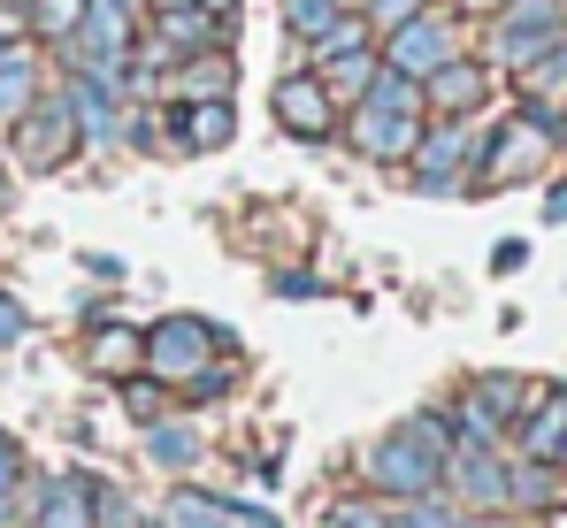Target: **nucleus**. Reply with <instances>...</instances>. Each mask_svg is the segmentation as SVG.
Listing matches in <instances>:
<instances>
[{"instance_id": "9b49d317", "label": "nucleus", "mask_w": 567, "mask_h": 528, "mask_svg": "<svg viewBox=\"0 0 567 528\" xmlns=\"http://www.w3.org/2000/svg\"><path fill=\"white\" fill-rule=\"evenodd\" d=\"M445 475H453V490L468 498V506H506V459H498V444H453V459H445Z\"/></svg>"}, {"instance_id": "a19ab883", "label": "nucleus", "mask_w": 567, "mask_h": 528, "mask_svg": "<svg viewBox=\"0 0 567 528\" xmlns=\"http://www.w3.org/2000/svg\"><path fill=\"white\" fill-rule=\"evenodd\" d=\"M553 459H560V467H567V444H560V452H553Z\"/></svg>"}, {"instance_id": "4c0bfd02", "label": "nucleus", "mask_w": 567, "mask_h": 528, "mask_svg": "<svg viewBox=\"0 0 567 528\" xmlns=\"http://www.w3.org/2000/svg\"><path fill=\"white\" fill-rule=\"evenodd\" d=\"M207 15H223V23H238V0H199Z\"/></svg>"}, {"instance_id": "e433bc0d", "label": "nucleus", "mask_w": 567, "mask_h": 528, "mask_svg": "<svg viewBox=\"0 0 567 528\" xmlns=\"http://www.w3.org/2000/svg\"><path fill=\"white\" fill-rule=\"evenodd\" d=\"M545 222H567V184H553V199H545Z\"/></svg>"}, {"instance_id": "cd10ccee", "label": "nucleus", "mask_w": 567, "mask_h": 528, "mask_svg": "<svg viewBox=\"0 0 567 528\" xmlns=\"http://www.w3.org/2000/svg\"><path fill=\"white\" fill-rule=\"evenodd\" d=\"M391 528H453V506L430 490V498H406V514H391Z\"/></svg>"}, {"instance_id": "1a4fd4ad", "label": "nucleus", "mask_w": 567, "mask_h": 528, "mask_svg": "<svg viewBox=\"0 0 567 528\" xmlns=\"http://www.w3.org/2000/svg\"><path fill=\"white\" fill-rule=\"evenodd\" d=\"M269 107H277V123L291 131V138H322L330 123H338V100L322 92V77H277V92H269Z\"/></svg>"}, {"instance_id": "39448f33", "label": "nucleus", "mask_w": 567, "mask_h": 528, "mask_svg": "<svg viewBox=\"0 0 567 528\" xmlns=\"http://www.w3.org/2000/svg\"><path fill=\"white\" fill-rule=\"evenodd\" d=\"M461 54V31L445 23V15H406L399 31H383V70H399V77H430V70H445Z\"/></svg>"}, {"instance_id": "473e14b6", "label": "nucleus", "mask_w": 567, "mask_h": 528, "mask_svg": "<svg viewBox=\"0 0 567 528\" xmlns=\"http://www.w3.org/2000/svg\"><path fill=\"white\" fill-rule=\"evenodd\" d=\"M31 31V0H0V39H23Z\"/></svg>"}, {"instance_id": "ddd939ff", "label": "nucleus", "mask_w": 567, "mask_h": 528, "mask_svg": "<svg viewBox=\"0 0 567 528\" xmlns=\"http://www.w3.org/2000/svg\"><path fill=\"white\" fill-rule=\"evenodd\" d=\"M39 528H100V483L93 475H62V483H39Z\"/></svg>"}, {"instance_id": "dca6fc26", "label": "nucleus", "mask_w": 567, "mask_h": 528, "mask_svg": "<svg viewBox=\"0 0 567 528\" xmlns=\"http://www.w3.org/2000/svg\"><path fill=\"white\" fill-rule=\"evenodd\" d=\"M483 85H491V77H483L475 62L453 54L445 70H430V77H422V107H437V115H468L475 100H483Z\"/></svg>"}, {"instance_id": "5701e85b", "label": "nucleus", "mask_w": 567, "mask_h": 528, "mask_svg": "<svg viewBox=\"0 0 567 528\" xmlns=\"http://www.w3.org/2000/svg\"><path fill=\"white\" fill-rule=\"evenodd\" d=\"M338 15H346L338 0H284V23H291V39H322Z\"/></svg>"}, {"instance_id": "c9c22d12", "label": "nucleus", "mask_w": 567, "mask_h": 528, "mask_svg": "<svg viewBox=\"0 0 567 528\" xmlns=\"http://www.w3.org/2000/svg\"><path fill=\"white\" fill-rule=\"evenodd\" d=\"M277 291H284V299H307V291H322V283H315V276H299V268H291V276H277Z\"/></svg>"}, {"instance_id": "c756f323", "label": "nucleus", "mask_w": 567, "mask_h": 528, "mask_svg": "<svg viewBox=\"0 0 567 528\" xmlns=\"http://www.w3.org/2000/svg\"><path fill=\"white\" fill-rule=\"evenodd\" d=\"M361 15H369V31H399L406 15H422V0H361Z\"/></svg>"}, {"instance_id": "4be33fe9", "label": "nucleus", "mask_w": 567, "mask_h": 528, "mask_svg": "<svg viewBox=\"0 0 567 528\" xmlns=\"http://www.w3.org/2000/svg\"><path fill=\"white\" fill-rule=\"evenodd\" d=\"M146 452H154L162 467H192L199 437H192V429H177V422H146Z\"/></svg>"}, {"instance_id": "7ed1b4c3", "label": "nucleus", "mask_w": 567, "mask_h": 528, "mask_svg": "<svg viewBox=\"0 0 567 528\" xmlns=\"http://www.w3.org/2000/svg\"><path fill=\"white\" fill-rule=\"evenodd\" d=\"M207 360H223V330L199 322V314H169V322H154V330H146V352H138V367H146L154 383H192Z\"/></svg>"}, {"instance_id": "4468645a", "label": "nucleus", "mask_w": 567, "mask_h": 528, "mask_svg": "<svg viewBox=\"0 0 567 528\" xmlns=\"http://www.w3.org/2000/svg\"><path fill=\"white\" fill-rule=\"evenodd\" d=\"M162 528H277V514H254V506H230V498H207V490H177Z\"/></svg>"}, {"instance_id": "58836bf2", "label": "nucleus", "mask_w": 567, "mask_h": 528, "mask_svg": "<svg viewBox=\"0 0 567 528\" xmlns=\"http://www.w3.org/2000/svg\"><path fill=\"white\" fill-rule=\"evenodd\" d=\"M154 8H192V0H154Z\"/></svg>"}, {"instance_id": "f257e3e1", "label": "nucleus", "mask_w": 567, "mask_h": 528, "mask_svg": "<svg viewBox=\"0 0 567 528\" xmlns=\"http://www.w3.org/2000/svg\"><path fill=\"white\" fill-rule=\"evenodd\" d=\"M445 459H453V422H445V414H422V422L391 429V437L369 452V483L391 490V498H430L437 475H445Z\"/></svg>"}, {"instance_id": "37998d69", "label": "nucleus", "mask_w": 567, "mask_h": 528, "mask_svg": "<svg viewBox=\"0 0 567 528\" xmlns=\"http://www.w3.org/2000/svg\"><path fill=\"white\" fill-rule=\"evenodd\" d=\"M0 191H8V169H0Z\"/></svg>"}, {"instance_id": "c85d7f7f", "label": "nucleus", "mask_w": 567, "mask_h": 528, "mask_svg": "<svg viewBox=\"0 0 567 528\" xmlns=\"http://www.w3.org/2000/svg\"><path fill=\"white\" fill-rule=\"evenodd\" d=\"M453 429H461V444H498V429H506V422H491V414H483L475 398H461V414H453Z\"/></svg>"}, {"instance_id": "2eb2a0df", "label": "nucleus", "mask_w": 567, "mask_h": 528, "mask_svg": "<svg viewBox=\"0 0 567 528\" xmlns=\"http://www.w3.org/2000/svg\"><path fill=\"white\" fill-rule=\"evenodd\" d=\"M230 138H238L230 92H215V100H185V107H177V146H185V154H215V146H230Z\"/></svg>"}, {"instance_id": "423d86ee", "label": "nucleus", "mask_w": 567, "mask_h": 528, "mask_svg": "<svg viewBox=\"0 0 567 528\" xmlns=\"http://www.w3.org/2000/svg\"><path fill=\"white\" fill-rule=\"evenodd\" d=\"M560 31H567L560 0H498V46H491V54H498L506 70H522V62H537Z\"/></svg>"}, {"instance_id": "9d476101", "label": "nucleus", "mask_w": 567, "mask_h": 528, "mask_svg": "<svg viewBox=\"0 0 567 528\" xmlns=\"http://www.w3.org/2000/svg\"><path fill=\"white\" fill-rule=\"evenodd\" d=\"M62 100H70V115H78V138H93V146H123V92L100 85L93 70H78L70 85H62Z\"/></svg>"}, {"instance_id": "a211bd4d", "label": "nucleus", "mask_w": 567, "mask_h": 528, "mask_svg": "<svg viewBox=\"0 0 567 528\" xmlns=\"http://www.w3.org/2000/svg\"><path fill=\"white\" fill-rule=\"evenodd\" d=\"M138 352H146V338H138L131 322H93V345H85V360H93L100 375H115V383H123V375L138 367Z\"/></svg>"}, {"instance_id": "412c9836", "label": "nucleus", "mask_w": 567, "mask_h": 528, "mask_svg": "<svg viewBox=\"0 0 567 528\" xmlns=\"http://www.w3.org/2000/svg\"><path fill=\"white\" fill-rule=\"evenodd\" d=\"M39 100V62L23 46H0V115H23Z\"/></svg>"}, {"instance_id": "20e7f679", "label": "nucleus", "mask_w": 567, "mask_h": 528, "mask_svg": "<svg viewBox=\"0 0 567 528\" xmlns=\"http://www.w3.org/2000/svg\"><path fill=\"white\" fill-rule=\"evenodd\" d=\"M475 146H483V138L468 131V115H437V131H422V138H414L406 169H414L422 191H461V184H468Z\"/></svg>"}, {"instance_id": "7c9ffc66", "label": "nucleus", "mask_w": 567, "mask_h": 528, "mask_svg": "<svg viewBox=\"0 0 567 528\" xmlns=\"http://www.w3.org/2000/svg\"><path fill=\"white\" fill-rule=\"evenodd\" d=\"M123 406H131L138 422H154V414H162V383H154V375H146V383H131V375H123Z\"/></svg>"}, {"instance_id": "0eeeda50", "label": "nucleus", "mask_w": 567, "mask_h": 528, "mask_svg": "<svg viewBox=\"0 0 567 528\" xmlns=\"http://www.w3.org/2000/svg\"><path fill=\"white\" fill-rule=\"evenodd\" d=\"M16 146H23V169H62L70 146H78L70 100H62V92H54V100H31V107L16 115Z\"/></svg>"}, {"instance_id": "bb28decb", "label": "nucleus", "mask_w": 567, "mask_h": 528, "mask_svg": "<svg viewBox=\"0 0 567 528\" xmlns=\"http://www.w3.org/2000/svg\"><path fill=\"white\" fill-rule=\"evenodd\" d=\"M322 528H391V514H383L377 498H346V506L322 514Z\"/></svg>"}, {"instance_id": "b1692460", "label": "nucleus", "mask_w": 567, "mask_h": 528, "mask_svg": "<svg viewBox=\"0 0 567 528\" xmlns=\"http://www.w3.org/2000/svg\"><path fill=\"white\" fill-rule=\"evenodd\" d=\"M468 398L491 414V422H514V414H522V383H514V375H483Z\"/></svg>"}, {"instance_id": "f03ea898", "label": "nucleus", "mask_w": 567, "mask_h": 528, "mask_svg": "<svg viewBox=\"0 0 567 528\" xmlns=\"http://www.w3.org/2000/svg\"><path fill=\"white\" fill-rule=\"evenodd\" d=\"M422 138V77L377 70V85L353 100V146L369 162H406Z\"/></svg>"}, {"instance_id": "ea45409f", "label": "nucleus", "mask_w": 567, "mask_h": 528, "mask_svg": "<svg viewBox=\"0 0 567 528\" xmlns=\"http://www.w3.org/2000/svg\"><path fill=\"white\" fill-rule=\"evenodd\" d=\"M461 8H498V0H461Z\"/></svg>"}, {"instance_id": "6e6552de", "label": "nucleus", "mask_w": 567, "mask_h": 528, "mask_svg": "<svg viewBox=\"0 0 567 528\" xmlns=\"http://www.w3.org/2000/svg\"><path fill=\"white\" fill-rule=\"evenodd\" d=\"M545 146H553V131L545 123H506L491 146H475V162H468V184H514V176H529L537 162H545Z\"/></svg>"}, {"instance_id": "72a5a7b5", "label": "nucleus", "mask_w": 567, "mask_h": 528, "mask_svg": "<svg viewBox=\"0 0 567 528\" xmlns=\"http://www.w3.org/2000/svg\"><path fill=\"white\" fill-rule=\"evenodd\" d=\"M529 261V246H522V238H506V246H498V253H491V268H498V276H514V268Z\"/></svg>"}, {"instance_id": "6ab92c4d", "label": "nucleus", "mask_w": 567, "mask_h": 528, "mask_svg": "<svg viewBox=\"0 0 567 528\" xmlns=\"http://www.w3.org/2000/svg\"><path fill=\"white\" fill-rule=\"evenodd\" d=\"M560 444H567V391H545V406L522 422V452L553 467V452H560Z\"/></svg>"}, {"instance_id": "f3484780", "label": "nucleus", "mask_w": 567, "mask_h": 528, "mask_svg": "<svg viewBox=\"0 0 567 528\" xmlns=\"http://www.w3.org/2000/svg\"><path fill=\"white\" fill-rule=\"evenodd\" d=\"M377 70H383V54L361 39V46H346V54H330V62H315V77H322V92L330 100H361V92L377 85Z\"/></svg>"}, {"instance_id": "a878e982", "label": "nucleus", "mask_w": 567, "mask_h": 528, "mask_svg": "<svg viewBox=\"0 0 567 528\" xmlns=\"http://www.w3.org/2000/svg\"><path fill=\"white\" fill-rule=\"evenodd\" d=\"M506 498H522V506H553L560 490H553V475H545V459H529L522 475H506Z\"/></svg>"}, {"instance_id": "2f4dec72", "label": "nucleus", "mask_w": 567, "mask_h": 528, "mask_svg": "<svg viewBox=\"0 0 567 528\" xmlns=\"http://www.w3.org/2000/svg\"><path fill=\"white\" fill-rule=\"evenodd\" d=\"M23 330H31V314H23V307H16V299H8V291H0V352L16 345V338H23Z\"/></svg>"}, {"instance_id": "393cba45", "label": "nucleus", "mask_w": 567, "mask_h": 528, "mask_svg": "<svg viewBox=\"0 0 567 528\" xmlns=\"http://www.w3.org/2000/svg\"><path fill=\"white\" fill-rule=\"evenodd\" d=\"M78 15H85V0H31V31H47V39H70Z\"/></svg>"}, {"instance_id": "f8f14e48", "label": "nucleus", "mask_w": 567, "mask_h": 528, "mask_svg": "<svg viewBox=\"0 0 567 528\" xmlns=\"http://www.w3.org/2000/svg\"><path fill=\"white\" fill-rule=\"evenodd\" d=\"M154 39L185 62V54H215V46L230 39V23H223V15H207V8L192 0V8H154Z\"/></svg>"}, {"instance_id": "c03bdc74", "label": "nucleus", "mask_w": 567, "mask_h": 528, "mask_svg": "<svg viewBox=\"0 0 567 528\" xmlns=\"http://www.w3.org/2000/svg\"><path fill=\"white\" fill-rule=\"evenodd\" d=\"M123 8H131V0H123Z\"/></svg>"}, {"instance_id": "79ce46f5", "label": "nucleus", "mask_w": 567, "mask_h": 528, "mask_svg": "<svg viewBox=\"0 0 567 528\" xmlns=\"http://www.w3.org/2000/svg\"><path fill=\"white\" fill-rule=\"evenodd\" d=\"M453 528H483V521H453Z\"/></svg>"}, {"instance_id": "f704fd0d", "label": "nucleus", "mask_w": 567, "mask_h": 528, "mask_svg": "<svg viewBox=\"0 0 567 528\" xmlns=\"http://www.w3.org/2000/svg\"><path fill=\"white\" fill-rule=\"evenodd\" d=\"M16 467H23V459H16V444L0 437V498H8V490H16Z\"/></svg>"}, {"instance_id": "aec40b11", "label": "nucleus", "mask_w": 567, "mask_h": 528, "mask_svg": "<svg viewBox=\"0 0 567 528\" xmlns=\"http://www.w3.org/2000/svg\"><path fill=\"white\" fill-rule=\"evenodd\" d=\"M169 92H177V100H215V92H230V54L215 46V54H199V62H177V70H169Z\"/></svg>"}]
</instances>
